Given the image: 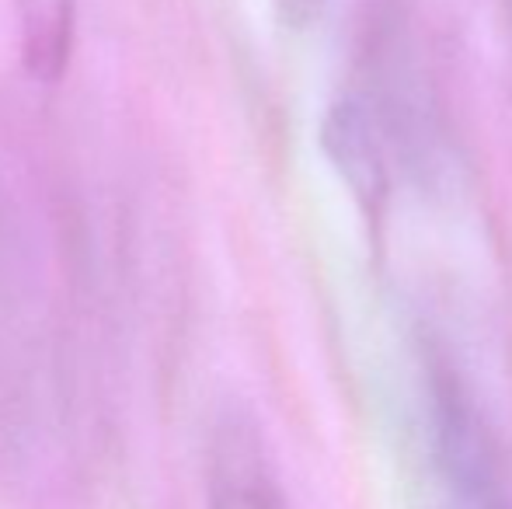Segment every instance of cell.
<instances>
[{"label": "cell", "instance_id": "cell-2", "mask_svg": "<svg viewBox=\"0 0 512 509\" xmlns=\"http://www.w3.org/2000/svg\"><path fill=\"white\" fill-rule=\"evenodd\" d=\"M321 147L366 217H380L391 192V171H387L380 129L366 105L356 98H342L331 105L321 123Z\"/></svg>", "mask_w": 512, "mask_h": 509}, {"label": "cell", "instance_id": "cell-4", "mask_svg": "<svg viewBox=\"0 0 512 509\" xmlns=\"http://www.w3.org/2000/svg\"><path fill=\"white\" fill-rule=\"evenodd\" d=\"M25 70L39 84L60 81L74 46L77 0H11Z\"/></svg>", "mask_w": 512, "mask_h": 509}, {"label": "cell", "instance_id": "cell-5", "mask_svg": "<svg viewBox=\"0 0 512 509\" xmlns=\"http://www.w3.org/2000/svg\"><path fill=\"white\" fill-rule=\"evenodd\" d=\"M331 0H272L276 7V18L283 21L293 32H304V28H314L317 21L324 18Z\"/></svg>", "mask_w": 512, "mask_h": 509}, {"label": "cell", "instance_id": "cell-3", "mask_svg": "<svg viewBox=\"0 0 512 509\" xmlns=\"http://www.w3.org/2000/svg\"><path fill=\"white\" fill-rule=\"evenodd\" d=\"M209 509H290L248 419L234 415L216 429L209 461Z\"/></svg>", "mask_w": 512, "mask_h": 509}, {"label": "cell", "instance_id": "cell-1", "mask_svg": "<svg viewBox=\"0 0 512 509\" xmlns=\"http://www.w3.org/2000/svg\"><path fill=\"white\" fill-rule=\"evenodd\" d=\"M429 412L436 509H512L485 422L446 367L432 370Z\"/></svg>", "mask_w": 512, "mask_h": 509}]
</instances>
